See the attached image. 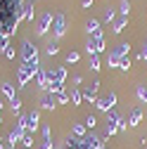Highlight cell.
<instances>
[{
	"label": "cell",
	"mask_w": 147,
	"mask_h": 149,
	"mask_svg": "<svg viewBox=\"0 0 147 149\" xmlns=\"http://www.w3.org/2000/svg\"><path fill=\"white\" fill-rule=\"evenodd\" d=\"M22 64H33V66H41L38 64V50L31 40L22 43Z\"/></svg>",
	"instance_id": "obj_1"
},
{
	"label": "cell",
	"mask_w": 147,
	"mask_h": 149,
	"mask_svg": "<svg viewBox=\"0 0 147 149\" xmlns=\"http://www.w3.org/2000/svg\"><path fill=\"white\" fill-rule=\"evenodd\" d=\"M64 78H66V69H64V66L48 69V81H50V88H60V85H64Z\"/></svg>",
	"instance_id": "obj_2"
},
{
	"label": "cell",
	"mask_w": 147,
	"mask_h": 149,
	"mask_svg": "<svg viewBox=\"0 0 147 149\" xmlns=\"http://www.w3.org/2000/svg\"><path fill=\"white\" fill-rule=\"evenodd\" d=\"M38 69L41 66H33V64H22L19 66V71H17V81H19V85H26L36 73H38Z\"/></svg>",
	"instance_id": "obj_3"
},
{
	"label": "cell",
	"mask_w": 147,
	"mask_h": 149,
	"mask_svg": "<svg viewBox=\"0 0 147 149\" xmlns=\"http://www.w3.org/2000/svg\"><path fill=\"white\" fill-rule=\"evenodd\" d=\"M102 50H104V36H93V38H88V43H85L88 57L90 54H100Z\"/></svg>",
	"instance_id": "obj_4"
},
{
	"label": "cell",
	"mask_w": 147,
	"mask_h": 149,
	"mask_svg": "<svg viewBox=\"0 0 147 149\" xmlns=\"http://www.w3.org/2000/svg\"><path fill=\"white\" fill-rule=\"evenodd\" d=\"M114 104H116V95H114V92H109V95L97 97V102H95L97 111H104V114H109V111L114 109Z\"/></svg>",
	"instance_id": "obj_5"
},
{
	"label": "cell",
	"mask_w": 147,
	"mask_h": 149,
	"mask_svg": "<svg viewBox=\"0 0 147 149\" xmlns=\"http://www.w3.org/2000/svg\"><path fill=\"white\" fill-rule=\"evenodd\" d=\"M52 19H55L52 12H43L41 19H38V26H36V36H45V33L52 29Z\"/></svg>",
	"instance_id": "obj_6"
},
{
	"label": "cell",
	"mask_w": 147,
	"mask_h": 149,
	"mask_svg": "<svg viewBox=\"0 0 147 149\" xmlns=\"http://www.w3.org/2000/svg\"><path fill=\"white\" fill-rule=\"evenodd\" d=\"M66 31V17L64 14H55V19H52V36L55 38H62Z\"/></svg>",
	"instance_id": "obj_7"
},
{
	"label": "cell",
	"mask_w": 147,
	"mask_h": 149,
	"mask_svg": "<svg viewBox=\"0 0 147 149\" xmlns=\"http://www.w3.org/2000/svg\"><path fill=\"white\" fill-rule=\"evenodd\" d=\"M22 137H24V128H22V125H14V128H12V133L7 135V144L14 149V144H19Z\"/></svg>",
	"instance_id": "obj_8"
},
{
	"label": "cell",
	"mask_w": 147,
	"mask_h": 149,
	"mask_svg": "<svg viewBox=\"0 0 147 149\" xmlns=\"http://www.w3.org/2000/svg\"><path fill=\"white\" fill-rule=\"evenodd\" d=\"M41 107L48 109V111H52L55 107H57V97H55L50 90H45V92H43V97H41Z\"/></svg>",
	"instance_id": "obj_9"
},
{
	"label": "cell",
	"mask_w": 147,
	"mask_h": 149,
	"mask_svg": "<svg viewBox=\"0 0 147 149\" xmlns=\"http://www.w3.org/2000/svg\"><path fill=\"white\" fill-rule=\"evenodd\" d=\"M83 142H85L90 149H102V147H104V144H102V137H100V135H95V133L85 135V137H83Z\"/></svg>",
	"instance_id": "obj_10"
},
{
	"label": "cell",
	"mask_w": 147,
	"mask_h": 149,
	"mask_svg": "<svg viewBox=\"0 0 147 149\" xmlns=\"http://www.w3.org/2000/svg\"><path fill=\"white\" fill-rule=\"evenodd\" d=\"M97 88H100V81H95L93 85L83 92V100H88L90 104H95V102H97Z\"/></svg>",
	"instance_id": "obj_11"
},
{
	"label": "cell",
	"mask_w": 147,
	"mask_h": 149,
	"mask_svg": "<svg viewBox=\"0 0 147 149\" xmlns=\"http://www.w3.org/2000/svg\"><path fill=\"white\" fill-rule=\"evenodd\" d=\"M38 149H52V130H50V125H43V140H41Z\"/></svg>",
	"instance_id": "obj_12"
},
{
	"label": "cell",
	"mask_w": 147,
	"mask_h": 149,
	"mask_svg": "<svg viewBox=\"0 0 147 149\" xmlns=\"http://www.w3.org/2000/svg\"><path fill=\"white\" fill-rule=\"evenodd\" d=\"M140 121H142V109H140V107H135L131 114H128V125L135 128V125H140Z\"/></svg>",
	"instance_id": "obj_13"
},
{
	"label": "cell",
	"mask_w": 147,
	"mask_h": 149,
	"mask_svg": "<svg viewBox=\"0 0 147 149\" xmlns=\"http://www.w3.org/2000/svg\"><path fill=\"white\" fill-rule=\"evenodd\" d=\"M50 92L57 97V104H66V102H69V95L64 92V85H60V88H50Z\"/></svg>",
	"instance_id": "obj_14"
},
{
	"label": "cell",
	"mask_w": 147,
	"mask_h": 149,
	"mask_svg": "<svg viewBox=\"0 0 147 149\" xmlns=\"http://www.w3.org/2000/svg\"><path fill=\"white\" fill-rule=\"evenodd\" d=\"M85 29H88V38H93V36H102V29H100V22L97 19H90Z\"/></svg>",
	"instance_id": "obj_15"
},
{
	"label": "cell",
	"mask_w": 147,
	"mask_h": 149,
	"mask_svg": "<svg viewBox=\"0 0 147 149\" xmlns=\"http://www.w3.org/2000/svg\"><path fill=\"white\" fill-rule=\"evenodd\" d=\"M0 90H3V95H5V97H7L10 102H12L14 97H17V92H14V85H12L10 81H5V83H0Z\"/></svg>",
	"instance_id": "obj_16"
},
{
	"label": "cell",
	"mask_w": 147,
	"mask_h": 149,
	"mask_svg": "<svg viewBox=\"0 0 147 149\" xmlns=\"http://www.w3.org/2000/svg\"><path fill=\"white\" fill-rule=\"evenodd\" d=\"M112 24H114V26H112V31H114V33H121V31L126 29V24H128V17H121V14H119Z\"/></svg>",
	"instance_id": "obj_17"
},
{
	"label": "cell",
	"mask_w": 147,
	"mask_h": 149,
	"mask_svg": "<svg viewBox=\"0 0 147 149\" xmlns=\"http://www.w3.org/2000/svg\"><path fill=\"white\" fill-rule=\"evenodd\" d=\"M64 149H90V147H88L83 140H76V137L71 140V137H69V140H66V144H64Z\"/></svg>",
	"instance_id": "obj_18"
},
{
	"label": "cell",
	"mask_w": 147,
	"mask_h": 149,
	"mask_svg": "<svg viewBox=\"0 0 147 149\" xmlns=\"http://www.w3.org/2000/svg\"><path fill=\"white\" fill-rule=\"evenodd\" d=\"M71 130H74V135H76V140H83L88 128H85V123H74V128H71Z\"/></svg>",
	"instance_id": "obj_19"
},
{
	"label": "cell",
	"mask_w": 147,
	"mask_h": 149,
	"mask_svg": "<svg viewBox=\"0 0 147 149\" xmlns=\"http://www.w3.org/2000/svg\"><path fill=\"white\" fill-rule=\"evenodd\" d=\"M114 54H119V57H128V52H131V45H128V43H121L116 50H112Z\"/></svg>",
	"instance_id": "obj_20"
},
{
	"label": "cell",
	"mask_w": 147,
	"mask_h": 149,
	"mask_svg": "<svg viewBox=\"0 0 147 149\" xmlns=\"http://www.w3.org/2000/svg\"><path fill=\"white\" fill-rule=\"evenodd\" d=\"M33 19V0L24 5V22H31Z\"/></svg>",
	"instance_id": "obj_21"
},
{
	"label": "cell",
	"mask_w": 147,
	"mask_h": 149,
	"mask_svg": "<svg viewBox=\"0 0 147 149\" xmlns=\"http://www.w3.org/2000/svg\"><path fill=\"white\" fill-rule=\"evenodd\" d=\"M135 95H138V100H140L142 104H147V88H145V85H138V88H135Z\"/></svg>",
	"instance_id": "obj_22"
},
{
	"label": "cell",
	"mask_w": 147,
	"mask_h": 149,
	"mask_svg": "<svg viewBox=\"0 0 147 149\" xmlns=\"http://www.w3.org/2000/svg\"><path fill=\"white\" fill-rule=\"evenodd\" d=\"M69 100H71V104H81V100H83V92L74 88V90H71V95H69Z\"/></svg>",
	"instance_id": "obj_23"
},
{
	"label": "cell",
	"mask_w": 147,
	"mask_h": 149,
	"mask_svg": "<svg viewBox=\"0 0 147 149\" xmlns=\"http://www.w3.org/2000/svg\"><path fill=\"white\" fill-rule=\"evenodd\" d=\"M22 144H24L26 149H31V144H33V133H31V130H24V137H22Z\"/></svg>",
	"instance_id": "obj_24"
},
{
	"label": "cell",
	"mask_w": 147,
	"mask_h": 149,
	"mask_svg": "<svg viewBox=\"0 0 147 149\" xmlns=\"http://www.w3.org/2000/svg\"><path fill=\"white\" fill-rule=\"evenodd\" d=\"M107 64L112 66V69H119V64H121V57H119V54H114V52H109V59H107Z\"/></svg>",
	"instance_id": "obj_25"
},
{
	"label": "cell",
	"mask_w": 147,
	"mask_h": 149,
	"mask_svg": "<svg viewBox=\"0 0 147 149\" xmlns=\"http://www.w3.org/2000/svg\"><path fill=\"white\" fill-rule=\"evenodd\" d=\"M57 52H60V45H57V43H55V40L48 43V47H45V54H48V57H55Z\"/></svg>",
	"instance_id": "obj_26"
},
{
	"label": "cell",
	"mask_w": 147,
	"mask_h": 149,
	"mask_svg": "<svg viewBox=\"0 0 147 149\" xmlns=\"http://www.w3.org/2000/svg\"><path fill=\"white\" fill-rule=\"evenodd\" d=\"M90 69H93V71H100V69H102V64H100V57H97V54H90Z\"/></svg>",
	"instance_id": "obj_27"
},
{
	"label": "cell",
	"mask_w": 147,
	"mask_h": 149,
	"mask_svg": "<svg viewBox=\"0 0 147 149\" xmlns=\"http://www.w3.org/2000/svg\"><path fill=\"white\" fill-rule=\"evenodd\" d=\"M119 118H121V116H119L116 111L112 109V111H109V114H107V125H116V121H119Z\"/></svg>",
	"instance_id": "obj_28"
},
{
	"label": "cell",
	"mask_w": 147,
	"mask_h": 149,
	"mask_svg": "<svg viewBox=\"0 0 147 149\" xmlns=\"http://www.w3.org/2000/svg\"><path fill=\"white\" fill-rule=\"evenodd\" d=\"M10 107H12V114H19V111H22V100L14 97V100L10 102Z\"/></svg>",
	"instance_id": "obj_29"
},
{
	"label": "cell",
	"mask_w": 147,
	"mask_h": 149,
	"mask_svg": "<svg viewBox=\"0 0 147 149\" xmlns=\"http://www.w3.org/2000/svg\"><path fill=\"white\" fill-rule=\"evenodd\" d=\"M128 12H131V3H128V0H121V10H119V14H121V17H128Z\"/></svg>",
	"instance_id": "obj_30"
},
{
	"label": "cell",
	"mask_w": 147,
	"mask_h": 149,
	"mask_svg": "<svg viewBox=\"0 0 147 149\" xmlns=\"http://www.w3.org/2000/svg\"><path fill=\"white\" fill-rule=\"evenodd\" d=\"M78 57H81V54H78L76 50H71V52L66 54V62H69V64H76V62H78Z\"/></svg>",
	"instance_id": "obj_31"
},
{
	"label": "cell",
	"mask_w": 147,
	"mask_h": 149,
	"mask_svg": "<svg viewBox=\"0 0 147 149\" xmlns=\"http://www.w3.org/2000/svg\"><path fill=\"white\" fill-rule=\"evenodd\" d=\"M114 19H116V12H114L112 7H107V10H104V22H114Z\"/></svg>",
	"instance_id": "obj_32"
},
{
	"label": "cell",
	"mask_w": 147,
	"mask_h": 149,
	"mask_svg": "<svg viewBox=\"0 0 147 149\" xmlns=\"http://www.w3.org/2000/svg\"><path fill=\"white\" fill-rule=\"evenodd\" d=\"M126 128H128V118H123V116H121V118L116 121V130H119V133H123Z\"/></svg>",
	"instance_id": "obj_33"
},
{
	"label": "cell",
	"mask_w": 147,
	"mask_h": 149,
	"mask_svg": "<svg viewBox=\"0 0 147 149\" xmlns=\"http://www.w3.org/2000/svg\"><path fill=\"white\" fill-rule=\"evenodd\" d=\"M119 69H123V71H128V69H131V57H121V64H119Z\"/></svg>",
	"instance_id": "obj_34"
},
{
	"label": "cell",
	"mask_w": 147,
	"mask_h": 149,
	"mask_svg": "<svg viewBox=\"0 0 147 149\" xmlns=\"http://www.w3.org/2000/svg\"><path fill=\"white\" fill-rule=\"evenodd\" d=\"M95 125H97V121H95V116H88V118H85V128H88V130H93Z\"/></svg>",
	"instance_id": "obj_35"
},
{
	"label": "cell",
	"mask_w": 147,
	"mask_h": 149,
	"mask_svg": "<svg viewBox=\"0 0 147 149\" xmlns=\"http://www.w3.org/2000/svg\"><path fill=\"white\" fill-rule=\"evenodd\" d=\"M3 54H5V57H7V59H14V50H12V47H7V50H5Z\"/></svg>",
	"instance_id": "obj_36"
},
{
	"label": "cell",
	"mask_w": 147,
	"mask_h": 149,
	"mask_svg": "<svg viewBox=\"0 0 147 149\" xmlns=\"http://www.w3.org/2000/svg\"><path fill=\"white\" fill-rule=\"evenodd\" d=\"M114 133H119L116 125H107V137H109V135H114Z\"/></svg>",
	"instance_id": "obj_37"
},
{
	"label": "cell",
	"mask_w": 147,
	"mask_h": 149,
	"mask_svg": "<svg viewBox=\"0 0 147 149\" xmlns=\"http://www.w3.org/2000/svg\"><path fill=\"white\" fill-rule=\"evenodd\" d=\"M138 57H140V59H142V62H145V59H147V45H145V47H142V50H140V54H138Z\"/></svg>",
	"instance_id": "obj_38"
},
{
	"label": "cell",
	"mask_w": 147,
	"mask_h": 149,
	"mask_svg": "<svg viewBox=\"0 0 147 149\" xmlns=\"http://www.w3.org/2000/svg\"><path fill=\"white\" fill-rule=\"evenodd\" d=\"M81 5L83 7H90V5H93V0H81Z\"/></svg>",
	"instance_id": "obj_39"
},
{
	"label": "cell",
	"mask_w": 147,
	"mask_h": 149,
	"mask_svg": "<svg viewBox=\"0 0 147 149\" xmlns=\"http://www.w3.org/2000/svg\"><path fill=\"white\" fill-rule=\"evenodd\" d=\"M0 109H3V100H0Z\"/></svg>",
	"instance_id": "obj_40"
},
{
	"label": "cell",
	"mask_w": 147,
	"mask_h": 149,
	"mask_svg": "<svg viewBox=\"0 0 147 149\" xmlns=\"http://www.w3.org/2000/svg\"><path fill=\"white\" fill-rule=\"evenodd\" d=\"M0 149H5V147H3V142H0Z\"/></svg>",
	"instance_id": "obj_41"
},
{
	"label": "cell",
	"mask_w": 147,
	"mask_h": 149,
	"mask_svg": "<svg viewBox=\"0 0 147 149\" xmlns=\"http://www.w3.org/2000/svg\"><path fill=\"white\" fill-rule=\"evenodd\" d=\"M0 125H3V118H0Z\"/></svg>",
	"instance_id": "obj_42"
},
{
	"label": "cell",
	"mask_w": 147,
	"mask_h": 149,
	"mask_svg": "<svg viewBox=\"0 0 147 149\" xmlns=\"http://www.w3.org/2000/svg\"><path fill=\"white\" fill-rule=\"evenodd\" d=\"M102 149H107V147H102Z\"/></svg>",
	"instance_id": "obj_43"
}]
</instances>
